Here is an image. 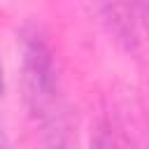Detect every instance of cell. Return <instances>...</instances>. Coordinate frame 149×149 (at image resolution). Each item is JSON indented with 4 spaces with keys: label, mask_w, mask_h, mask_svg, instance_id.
Returning a JSON list of instances; mask_svg holds the SVG:
<instances>
[{
    "label": "cell",
    "mask_w": 149,
    "mask_h": 149,
    "mask_svg": "<svg viewBox=\"0 0 149 149\" xmlns=\"http://www.w3.org/2000/svg\"><path fill=\"white\" fill-rule=\"evenodd\" d=\"M102 19L109 23L112 33L126 42V47H137V19H135V7L130 5H100Z\"/></svg>",
    "instance_id": "2"
},
{
    "label": "cell",
    "mask_w": 149,
    "mask_h": 149,
    "mask_svg": "<svg viewBox=\"0 0 149 149\" xmlns=\"http://www.w3.org/2000/svg\"><path fill=\"white\" fill-rule=\"evenodd\" d=\"M2 91H5V77H2V65H0V98H2Z\"/></svg>",
    "instance_id": "4"
},
{
    "label": "cell",
    "mask_w": 149,
    "mask_h": 149,
    "mask_svg": "<svg viewBox=\"0 0 149 149\" xmlns=\"http://www.w3.org/2000/svg\"><path fill=\"white\" fill-rule=\"evenodd\" d=\"M91 149H119L116 140H114V133L109 130V126H100L93 135V142H91Z\"/></svg>",
    "instance_id": "3"
},
{
    "label": "cell",
    "mask_w": 149,
    "mask_h": 149,
    "mask_svg": "<svg viewBox=\"0 0 149 149\" xmlns=\"http://www.w3.org/2000/svg\"><path fill=\"white\" fill-rule=\"evenodd\" d=\"M21 81L23 98L42 128V140L49 149H61L65 142V107L58 88L54 51L44 35L28 30L21 42Z\"/></svg>",
    "instance_id": "1"
}]
</instances>
